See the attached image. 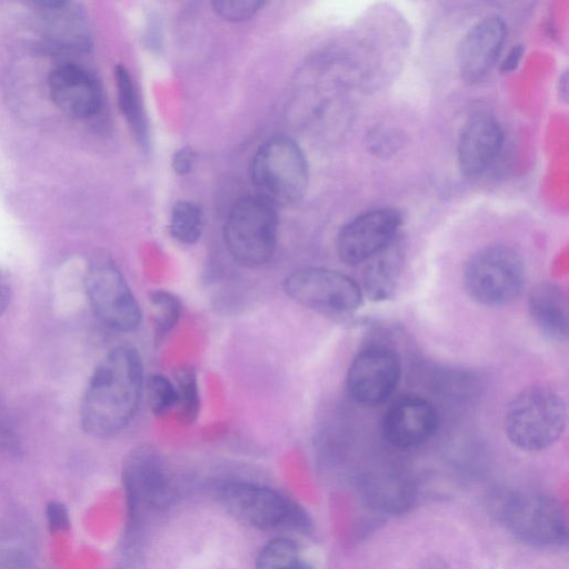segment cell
Masks as SVG:
<instances>
[{
  "label": "cell",
  "mask_w": 569,
  "mask_h": 569,
  "mask_svg": "<svg viewBox=\"0 0 569 569\" xmlns=\"http://www.w3.org/2000/svg\"><path fill=\"white\" fill-rule=\"evenodd\" d=\"M86 291L89 303L108 328L117 332H131L142 319L139 303L118 267L99 260L88 270Z\"/></svg>",
  "instance_id": "30bf717a"
},
{
  "label": "cell",
  "mask_w": 569,
  "mask_h": 569,
  "mask_svg": "<svg viewBox=\"0 0 569 569\" xmlns=\"http://www.w3.org/2000/svg\"><path fill=\"white\" fill-rule=\"evenodd\" d=\"M462 282L468 296L487 307L516 300L526 282L525 264L517 251L506 246H488L466 262Z\"/></svg>",
  "instance_id": "52a82bcc"
},
{
  "label": "cell",
  "mask_w": 569,
  "mask_h": 569,
  "mask_svg": "<svg viewBox=\"0 0 569 569\" xmlns=\"http://www.w3.org/2000/svg\"><path fill=\"white\" fill-rule=\"evenodd\" d=\"M277 208L258 194L238 199L228 211L223 240L230 256L240 264H266L277 247Z\"/></svg>",
  "instance_id": "5b68a950"
},
{
  "label": "cell",
  "mask_w": 569,
  "mask_h": 569,
  "mask_svg": "<svg viewBox=\"0 0 569 569\" xmlns=\"http://www.w3.org/2000/svg\"><path fill=\"white\" fill-rule=\"evenodd\" d=\"M400 373L401 363L395 349L370 345L356 355L348 368V396L359 405L378 406L395 392Z\"/></svg>",
  "instance_id": "8fae6325"
},
{
  "label": "cell",
  "mask_w": 569,
  "mask_h": 569,
  "mask_svg": "<svg viewBox=\"0 0 569 569\" xmlns=\"http://www.w3.org/2000/svg\"><path fill=\"white\" fill-rule=\"evenodd\" d=\"M420 569H451L450 566L442 559L432 557L427 559Z\"/></svg>",
  "instance_id": "4dcf8cb0"
},
{
  "label": "cell",
  "mask_w": 569,
  "mask_h": 569,
  "mask_svg": "<svg viewBox=\"0 0 569 569\" xmlns=\"http://www.w3.org/2000/svg\"><path fill=\"white\" fill-rule=\"evenodd\" d=\"M567 405L556 390L535 386L523 389L508 405L503 428L509 441L525 451H540L561 437Z\"/></svg>",
  "instance_id": "3957f363"
},
{
  "label": "cell",
  "mask_w": 569,
  "mask_h": 569,
  "mask_svg": "<svg viewBox=\"0 0 569 569\" xmlns=\"http://www.w3.org/2000/svg\"><path fill=\"white\" fill-rule=\"evenodd\" d=\"M438 425V412L431 401L418 395H403L385 412L381 432L390 446L406 450L429 441Z\"/></svg>",
  "instance_id": "4fadbf2b"
},
{
  "label": "cell",
  "mask_w": 569,
  "mask_h": 569,
  "mask_svg": "<svg viewBox=\"0 0 569 569\" xmlns=\"http://www.w3.org/2000/svg\"><path fill=\"white\" fill-rule=\"evenodd\" d=\"M147 402L153 415H163L177 407V391L173 380L161 373H150L144 378Z\"/></svg>",
  "instance_id": "cb8c5ba5"
},
{
  "label": "cell",
  "mask_w": 569,
  "mask_h": 569,
  "mask_svg": "<svg viewBox=\"0 0 569 569\" xmlns=\"http://www.w3.org/2000/svg\"><path fill=\"white\" fill-rule=\"evenodd\" d=\"M300 553L298 543L288 537H277L259 552L253 569H283L287 562Z\"/></svg>",
  "instance_id": "d4e9b609"
},
{
  "label": "cell",
  "mask_w": 569,
  "mask_h": 569,
  "mask_svg": "<svg viewBox=\"0 0 569 569\" xmlns=\"http://www.w3.org/2000/svg\"><path fill=\"white\" fill-rule=\"evenodd\" d=\"M506 529L518 540L541 549L559 548L568 541V518L555 497L532 491L507 495L498 507Z\"/></svg>",
  "instance_id": "8992f818"
},
{
  "label": "cell",
  "mask_w": 569,
  "mask_h": 569,
  "mask_svg": "<svg viewBox=\"0 0 569 569\" xmlns=\"http://www.w3.org/2000/svg\"><path fill=\"white\" fill-rule=\"evenodd\" d=\"M114 79L119 109L137 142L147 149L150 143L149 127L134 80L122 64L116 67Z\"/></svg>",
  "instance_id": "ffe728a7"
},
{
  "label": "cell",
  "mask_w": 569,
  "mask_h": 569,
  "mask_svg": "<svg viewBox=\"0 0 569 569\" xmlns=\"http://www.w3.org/2000/svg\"><path fill=\"white\" fill-rule=\"evenodd\" d=\"M530 318L549 340L565 342L569 333L568 300L562 289L553 283L535 287L528 299Z\"/></svg>",
  "instance_id": "ac0fdd59"
},
{
  "label": "cell",
  "mask_w": 569,
  "mask_h": 569,
  "mask_svg": "<svg viewBox=\"0 0 569 569\" xmlns=\"http://www.w3.org/2000/svg\"><path fill=\"white\" fill-rule=\"evenodd\" d=\"M194 161V151L190 147H182L172 156V169L180 176L188 174L192 170Z\"/></svg>",
  "instance_id": "4316f807"
},
{
  "label": "cell",
  "mask_w": 569,
  "mask_h": 569,
  "mask_svg": "<svg viewBox=\"0 0 569 569\" xmlns=\"http://www.w3.org/2000/svg\"><path fill=\"white\" fill-rule=\"evenodd\" d=\"M122 476L131 530H136L167 506L170 479L161 455L150 445H139L128 452Z\"/></svg>",
  "instance_id": "ba28073f"
},
{
  "label": "cell",
  "mask_w": 569,
  "mask_h": 569,
  "mask_svg": "<svg viewBox=\"0 0 569 569\" xmlns=\"http://www.w3.org/2000/svg\"><path fill=\"white\" fill-rule=\"evenodd\" d=\"M204 227L201 207L190 200L177 201L170 212L169 232L180 243L192 244L199 240Z\"/></svg>",
  "instance_id": "44dd1931"
},
{
  "label": "cell",
  "mask_w": 569,
  "mask_h": 569,
  "mask_svg": "<svg viewBox=\"0 0 569 569\" xmlns=\"http://www.w3.org/2000/svg\"><path fill=\"white\" fill-rule=\"evenodd\" d=\"M144 386L139 351L128 345L110 350L90 377L81 402V422L89 435L108 438L134 417Z\"/></svg>",
  "instance_id": "6da1fadb"
},
{
  "label": "cell",
  "mask_w": 569,
  "mask_h": 569,
  "mask_svg": "<svg viewBox=\"0 0 569 569\" xmlns=\"http://www.w3.org/2000/svg\"><path fill=\"white\" fill-rule=\"evenodd\" d=\"M522 52L523 48L521 46L513 47L501 63V71L510 72L515 70L522 57Z\"/></svg>",
  "instance_id": "83f0119b"
},
{
  "label": "cell",
  "mask_w": 569,
  "mask_h": 569,
  "mask_svg": "<svg viewBox=\"0 0 569 569\" xmlns=\"http://www.w3.org/2000/svg\"><path fill=\"white\" fill-rule=\"evenodd\" d=\"M223 509L243 525L261 531L309 535L308 513L286 495L249 481H227L216 489Z\"/></svg>",
  "instance_id": "7a4b0ae2"
},
{
  "label": "cell",
  "mask_w": 569,
  "mask_h": 569,
  "mask_svg": "<svg viewBox=\"0 0 569 569\" xmlns=\"http://www.w3.org/2000/svg\"><path fill=\"white\" fill-rule=\"evenodd\" d=\"M153 333L157 341L166 338L177 326L182 313V303L174 293L157 289L149 296Z\"/></svg>",
  "instance_id": "7402d4cb"
},
{
  "label": "cell",
  "mask_w": 569,
  "mask_h": 569,
  "mask_svg": "<svg viewBox=\"0 0 569 569\" xmlns=\"http://www.w3.org/2000/svg\"><path fill=\"white\" fill-rule=\"evenodd\" d=\"M48 90L56 107L70 117L88 118L101 107L102 94L97 79L78 64L63 63L51 70Z\"/></svg>",
  "instance_id": "9a60e30c"
},
{
  "label": "cell",
  "mask_w": 569,
  "mask_h": 569,
  "mask_svg": "<svg viewBox=\"0 0 569 569\" xmlns=\"http://www.w3.org/2000/svg\"><path fill=\"white\" fill-rule=\"evenodd\" d=\"M507 28L498 14L476 22L457 47L456 64L460 78L468 83L482 80L495 66L506 40Z\"/></svg>",
  "instance_id": "5bb4252c"
},
{
  "label": "cell",
  "mask_w": 569,
  "mask_h": 569,
  "mask_svg": "<svg viewBox=\"0 0 569 569\" xmlns=\"http://www.w3.org/2000/svg\"><path fill=\"white\" fill-rule=\"evenodd\" d=\"M263 6L264 2L260 0H216L212 2L217 16L232 22L254 17Z\"/></svg>",
  "instance_id": "484cf974"
},
{
  "label": "cell",
  "mask_w": 569,
  "mask_h": 569,
  "mask_svg": "<svg viewBox=\"0 0 569 569\" xmlns=\"http://www.w3.org/2000/svg\"><path fill=\"white\" fill-rule=\"evenodd\" d=\"M283 569H313V567L301 557V553H298L287 562Z\"/></svg>",
  "instance_id": "f546056e"
},
{
  "label": "cell",
  "mask_w": 569,
  "mask_h": 569,
  "mask_svg": "<svg viewBox=\"0 0 569 569\" xmlns=\"http://www.w3.org/2000/svg\"><path fill=\"white\" fill-rule=\"evenodd\" d=\"M11 300V289L6 279L0 276V317L9 307Z\"/></svg>",
  "instance_id": "f1b7e54d"
},
{
  "label": "cell",
  "mask_w": 569,
  "mask_h": 569,
  "mask_svg": "<svg viewBox=\"0 0 569 569\" xmlns=\"http://www.w3.org/2000/svg\"><path fill=\"white\" fill-rule=\"evenodd\" d=\"M37 12L51 42L59 47L86 50L91 44V32L82 9L64 1L37 3Z\"/></svg>",
  "instance_id": "e0dca14e"
},
{
  "label": "cell",
  "mask_w": 569,
  "mask_h": 569,
  "mask_svg": "<svg viewBox=\"0 0 569 569\" xmlns=\"http://www.w3.org/2000/svg\"><path fill=\"white\" fill-rule=\"evenodd\" d=\"M288 297L307 308L348 313L362 305L361 287L349 276L327 268H302L283 281Z\"/></svg>",
  "instance_id": "9c48e42d"
},
{
  "label": "cell",
  "mask_w": 569,
  "mask_h": 569,
  "mask_svg": "<svg viewBox=\"0 0 569 569\" xmlns=\"http://www.w3.org/2000/svg\"><path fill=\"white\" fill-rule=\"evenodd\" d=\"M400 212L391 208L366 211L346 223L337 237L339 258L349 266L368 261L399 237Z\"/></svg>",
  "instance_id": "7c38bea8"
},
{
  "label": "cell",
  "mask_w": 569,
  "mask_h": 569,
  "mask_svg": "<svg viewBox=\"0 0 569 569\" xmlns=\"http://www.w3.org/2000/svg\"><path fill=\"white\" fill-rule=\"evenodd\" d=\"M503 143L499 121L488 112L472 113L463 123L458 139V163L468 177L482 174L496 160Z\"/></svg>",
  "instance_id": "2e32d148"
},
{
  "label": "cell",
  "mask_w": 569,
  "mask_h": 569,
  "mask_svg": "<svg viewBox=\"0 0 569 569\" xmlns=\"http://www.w3.org/2000/svg\"><path fill=\"white\" fill-rule=\"evenodd\" d=\"M251 179L257 194L276 208L293 206L307 191V158L292 138L271 137L252 158Z\"/></svg>",
  "instance_id": "277c9868"
},
{
  "label": "cell",
  "mask_w": 569,
  "mask_h": 569,
  "mask_svg": "<svg viewBox=\"0 0 569 569\" xmlns=\"http://www.w3.org/2000/svg\"><path fill=\"white\" fill-rule=\"evenodd\" d=\"M363 272V288L375 301L389 299L398 284L403 263V248L399 237L368 260Z\"/></svg>",
  "instance_id": "d6986e66"
},
{
  "label": "cell",
  "mask_w": 569,
  "mask_h": 569,
  "mask_svg": "<svg viewBox=\"0 0 569 569\" xmlns=\"http://www.w3.org/2000/svg\"><path fill=\"white\" fill-rule=\"evenodd\" d=\"M173 383L177 391V407L182 420L192 423L200 411V391L196 371L181 367L174 371Z\"/></svg>",
  "instance_id": "603a6c76"
}]
</instances>
